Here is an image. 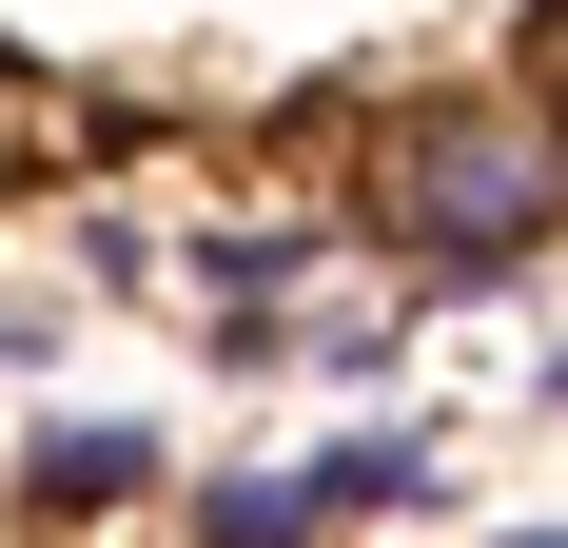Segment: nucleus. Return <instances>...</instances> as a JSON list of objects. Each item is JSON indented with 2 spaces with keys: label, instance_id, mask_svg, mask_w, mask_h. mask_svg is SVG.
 <instances>
[{
  "label": "nucleus",
  "instance_id": "9",
  "mask_svg": "<svg viewBox=\"0 0 568 548\" xmlns=\"http://www.w3.org/2000/svg\"><path fill=\"white\" fill-rule=\"evenodd\" d=\"M490 548H568V529H490Z\"/></svg>",
  "mask_w": 568,
  "mask_h": 548
},
{
  "label": "nucleus",
  "instance_id": "7",
  "mask_svg": "<svg viewBox=\"0 0 568 548\" xmlns=\"http://www.w3.org/2000/svg\"><path fill=\"white\" fill-rule=\"evenodd\" d=\"M0 353H20V373H40V353H59V294H0Z\"/></svg>",
  "mask_w": 568,
  "mask_h": 548
},
{
  "label": "nucleus",
  "instance_id": "6",
  "mask_svg": "<svg viewBox=\"0 0 568 548\" xmlns=\"http://www.w3.org/2000/svg\"><path fill=\"white\" fill-rule=\"evenodd\" d=\"M314 490H334V529H373V509L432 490V432H334V450H314Z\"/></svg>",
  "mask_w": 568,
  "mask_h": 548
},
{
  "label": "nucleus",
  "instance_id": "10",
  "mask_svg": "<svg viewBox=\"0 0 568 548\" xmlns=\"http://www.w3.org/2000/svg\"><path fill=\"white\" fill-rule=\"evenodd\" d=\"M549 412H568V353H549Z\"/></svg>",
  "mask_w": 568,
  "mask_h": 548
},
{
  "label": "nucleus",
  "instance_id": "5",
  "mask_svg": "<svg viewBox=\"0 0 568 548\" xmlns=\"http://www.w3.org/2000/svg\"><path fill=\"white\" fill-rule=\"evenodd\" d=\"M59 158H79V99H59V59L0 40V196H20V176H59Z\"/></svg>",
  "mask_w": 568,
  "mask_h": 548
},
{
  "label": "nucleus",
  "instance_id": "8",
  "mask_svg": "<svg viewBox=\"0 0 568 548\" xmlns=\"http://www.w3.org/2000/svg\"><path fill=\"white\" fill-rule=\"evenodd\" d=\"M510 59H529V79H568V0H529V40H510Z\"/></svg>",
  "mask_w": 568,
  "mask_h": 548
},
{
  "label": "nucleus",
  "instance_id": "2",
  "mask_svg": "<svg viewBox=\"0 0 568 548\" xmlns=\"http://www.w3.org/2000/svg\"><path fill=\"white\" fill-rule=\"evenodd\" d=\"M334 235H353V196H255V216L176 235V274H196V314H294L334 274Z\"/></svg>",
  "mask_w": 568,
  "mask_h": 548
},
{
  "label": "nucleus",
  "instance_id": "1",
  "mask_svg": "<svg viewBox=\"0 0 568 548\" xmlns=\"http://www.w3.org/2000/svg\"><path fill=\"white\" fill-rule=\"evenodd\" d=\"M353 235H393L412 294H529L568 255V79L529 59H470V79H412L373 138H353Z\"/></svg>",
  "mask_w": 568,
  "mask_h": 548
},
{
  "label": "nucleus",
  "instance_id": "3",
  "mask_svg": "<svg viewBox=\"0 0 568 548\" xmlns=\"http://www.w3.org/2000/svg\"><path fill=\"white\" fill-rule=\"evenodd\" d=\"M176 450L138 432V412H59V432H20V529H99V509H138Z\"/></svg>",
  "mask_w": 568,
  "mask_h": 548
},
{
  "label": "nucleus",
  "instance_id": "4",
  "mask_svg": "<svg viewBox=\"0 0 568 548\" xmlns=\"http://www.w3.org/2000/svg\"><path fill=\"white\" fill-rule=\"evenodd\" d=\"M176 548H334L314 450H275V470H196V490H176Z\"/></svg>",
  "mask_w": 568,
  "mask_h": 548
}]
</instances>
